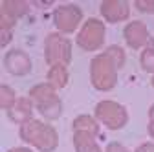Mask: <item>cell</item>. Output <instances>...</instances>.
<instances>
[{
    "label": "cell",
    "instance_id": "obj_1",
    "mask_svg": "<svg viewBox=\"0 0 154 152\" xmlns=\"http://www.w3.org/2000/svg\"><path fill=\"white\" fill-rule=\"evenodd\" d=\"M123 64V53L119 48H110L106 53L92 61V83L99 90H110L116 84V66Z\"/></svg>",
    "mask_w": 154,
    "mask_h": 152
},
{
    "label": "cell",
    "instance_id": "obj_2",
    "mask_svg": "<svg viewBox=\"0 0 154 152\" xmlns=\"http://www.w3.org/2000/svg\"><path fill=\"white\" fill-rule=\"evenodd\" d=\"M20 136L24 141L35 145L37 148H41L44 152L53 150L57 147V141H59L57 139V132L51 126H48L41 121H33V119H29L22 125Z\"/></svg>",
    "mask_w": 154,
    "mask_h": 152
},
{
    "label": "cell",
    "instance_id": "obj_3",
    "mask_svg": "<svg viewBox=\"0 0 154 152\" xmlns=\"http://www.w3.org/2000/svg\"><path fill=\"white\" fill-rule=\"evenodd\" d=\"M31 97L37 103V108L41 110L46 117L50 119H57L61 114V103L57 99L55 92L51 90L50 84H41V86H35L31 90Z\"/></svg>",
    "mask_w": 154,
    "mask_h": 152
},
{
    "label": "cell",
    "instance_id": "obj_4",
    "mask_svg": "<svg viewBox=\"0 0 154 152\" xmlns=\"http://www.w3.org/2000/svg\"><path fill=\"white\" fill-rule=\"evenodd\" d=\"M72 48H70V41L64 39V37L57 35V33H51L48 35L46 39V61L50 64H55L61 62V64H68L70 59H72Z\"/></svg>",
    "mask_w": 154,
    "mask_h": 152
},
{
    "label": "cell",
    "instance_id": "obj_5",
    "mask_svg": "<svg viewBox=\"0 0 154 152\" xmlns=\"http://www.w3.org/2000/svg\"><path fill=\"white\" fill-rule=\"evenodd\" d=\"M105 39V28L99 20L95 18H90V20L83 26L81 33L77 35V44H79L83 50H95L103 44Z\"/></svg>",
    "mask_w": 154,
    "mask_h": 152
},
{
    "label": "cell",
    "instance_id": "obj_6",
    "mask_svg": "<svg viewBox=\"0 0 154 152\" xmlns=\"http://www.w3.org/2000/svg\"><path fill=\"white\" fill-rule=\"evenodd\" d=\"M95 116L110 128H121L127 123L125 108L121 105H118V103H110V101L99 103L97 108H95Z\"/></svg>",
    "mask_w": 154,
    "mask_h": 152
},
{
    "label": "cell",
    "instance_id": "obj_7",
    "mask_svg": "<svg viewBox=\"0 0 154 152\" xmlns=\"http://www.w3.org/2000/svg\"><path fill=\"white\" fill-rule=\"evenodd\" d=\"M81 17H83V11L79 8H75V6H61L55 11V24H57V28H59L61 31L70 33V31H73L77 28Z\"/></svg>",
    "mask_w": 154,
    "mask_h": 152
},
{
    "label": "cell",
    "instance_id": "obj_8",
    "mask_svg": "<svg viewBox=\"0 0 154 152\" xmlns=\"http://www.w3.org/2000/svg\"><path fill=\"white\" fill-rule=\"evenodd\" d=\"M6 68H8V71H11L15 75H22V73L29 71L31 61H29V57L24 51L13 50V51H9L6 55Z\"/></svg>",
    "mask_w": 154,
    "mask_h": 152
},
{
    "label": "cell",
    "instance_id": "obj_9",
    "mask_svg": "<svg viewBox=\"0 0 154 152\" xmlns=\"http://www.w3.org/2000/svg\"><path fill=\"white\" fill-rule=\"evenodd\" d=\"M101 13L110 22H119V20L128 17V6L123 4V2H116V0H112V2H103L101 4Z\"/></svg>",
    "mask_w": 154,
    "mask_h": 152
},
{
    "label": "cell",
    "instance_id": "obj_10",
    "mask_svg": "<svg viewBox=\"0 0 154 152\" xmlns=\"http://www.w3.org/2000/svg\"><path fill=\"white\" fill-rule=\"evenodd\" d=\"M125 39L130 48H140L147 42V28L143 22H132L125 29Z\"/></svg>",
    "mask_w": 154,
    "mask_h": 152
},
{
    "label": "cell",
    "instance_id": "obj_11",
    "mask_svg": "<svg viewBox=\"0 0 154 152\" xmlns=\"http://www.w3.org/2000/svg\"><path fill=\"white\" fill-rule=\"evenodd\" d=\"M73 141H75L77 152H101L99 147L95 145V141H94L90 132H77Z\"/></svg>",
    "mask_w": 154,
    "mask_h": 152
},
{
    "label": "cell",
    "instance_id": "obj_12",
    "mask_svg": "<svg viewBox=\"0 0 154 152\" xmlns=\"http://www.w3.org/2000/svg\"><path fill=\"white\" fill-rule=\"evenodd\" d=\"M48 79L51 81V84L55 86H64L66 81H68V73H66V68L57 64V66H51L50 73H48Z\"/></svg>",
    "mask_w": 154,
    "mask_h": 152
},
{
    "label": "cell",
    "instance_id": "obj_13",
    "mask_svg": "<svg viewBox=\"0 0 154 152\" xmlns=\"http://www.w3.org/2000/svg\"><path fill=\"white\" fill-rule=\"evenodd\" d=\"M29 114H31V103L28 99H20L17 103V108H11V119L20 121V119L29 117Z\"/></svg>",
    "mask_w": 154,
    "mask_h": 152
},
{
    "label": "cell",
    "instance_id": "obj_14",
    "mask_svg": "<svg viewBox=\"0 0 154 152\" xmlns=\"http://www.w3.org/2000/svg\"><path fill=\"white\" fill-rule=\"evenodd\" d=\"M75 128H77V132H90V134L97 132V125L94 123L92 117H79L75 121Z\"/></svg>",
    "mask_w": 154,
    "mask_h": 152
},
{
    "label": "cell",
    "instance_id": "obj_15",
    "mask_svg": "<svg viewBox=\"0 0 154 152\" xmlns=\"http://www.w3.org/2000/svg\"><path fill=\"white\" fill-rule=\"evenodd\" d=\"M141 66L147 71H154V48H147L141 55Z\"/></svg>",
    "mask_w": 154,
    "mask_h": 152
},
{
    "label": "cell",
    "instance_id": "obj_16",
    "mask_svg": "<svg viewBox=\"0 0 154 152\" xmlns=\"http://www.w3.org/2000/svg\"><path fill=\"white\" fill-rule=\"evenodd\" d=\"M2 108H8V110H11L13 108V105H15V96H13V92L4 84L2 88Z\"/></svg>",
    "mask_w": 154,
    "mask_h": 152
},
{
    "label": "cell",
    "instance_id": "obj_17",
    "mask_svg": "<svg viewBox=\"0 0 154 152\" xmlns=\"http://www.w3.org/2000/svg\"><path fill=\"white\" fill-rule=\"evenodd\" d=\"M136 8L143 13H154V0H150V2H145V0H140V2H136Z\"/></svg>",
    "mask_w": 154,
    "mask_h": 152
},
{
    "label": "cell",
    "instance_id": "obj_18",
    "mask_svg": "<svg viewBox=\"0 0 154 152\" xmlns=\"http://www.w3.org/2000/svg\"><path fill=\"white\" fill-rule=\"evenodd\" d=\"M106 152H127L119 143H110L108 145V148H106Z\"/></svg>",
    "mask_w": 154,
    "mask_h": 152
},
{
    "label": "cell",
    "instance_id": "obj_19",
    "mask_svg": "<svg viewBox=\"0 0 154 152\" xmlns=\"http://www.w3.org/2000/svg\"><path fill=\"white\" fill-rule=\"evenodd\" d=\"M136 152H154V145H152V143H145V145H141Z\"/></svg>",
    "mask_w": 154,
    "mask_h": 152
},
{
    "label": "cell",
    "instance_id": "obj_20",
    "mask_svg": "<svg viewBox=\"0 0 154 152\" xmlns=\"http://www.w3.org/2000/svg\"><path fill=\"white\" fill-rule=\"evenodd\" d=\"M149 134L154 138V121H150V125H149Z\"/></svg>",
    "mask_w": 154,
    "mask_h": 152
},
{
    "label": "cell",
    "instance_id": "obj_21",
    "mask_svg": "<svg viewBox=\"0 0 154 152\" xmlns=\"http://www.w3.org/2000/svg\"><path fill=\"white\" fill-rule=\"evenodd\" d=\"M9 152H31V150H28V148H13Z\"/></svg>",
    "mask_w": 154,
    "mask_h": 152
},
{
    "label": "cell",
    "instance_id": "obj_22",
    "mask_svg": "<svg viewBox=\"0 0 154 152\" xmlns=\"http://www.w3.org/2000/svg\"><path fill=\"white\" fill-rule=\"evenodd\" d=\"M150 117H152V121H154V106L150 108Z\"/></svg>",
    "mask_w": 154,
    "mask_h": 152
},
{
    "label": "cell",
    "instance_id": "obj_23",
    "mask_svg": "<svg viewBox=\"0 0 154 152\" xmlns=\"http://www.w3.org/2000/svg\"><path fill=\"white\" fill-rule=\"evenodd\" d=\"M152 84H154V79H152Z\"/></svg>",
    "mask_w": 154,
    "mask_h": 152
}]
</instances>
